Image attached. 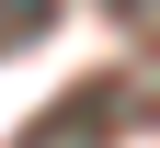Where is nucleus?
<instances>
[{"label":"nucleus","mask_w":160,"mask_h":148,"mask_svg":"<svg viewBox=\"0 0 160 148\" xmlns=\"http://www.w3.org/2000/svg\"><path fill=\"white\" fill-rule=\"evenodd\" d=\"M46 23H57V0H0V57L23 46V34H46Z\"/></svg>","instance_id":"nucleus-1"},{"label":"nucleus","mask_w":160,"mask_h":148,"mask_svg":"<svg viewBox=\"0 0 160 148\" xmlns=\"http://www.w3.org/2000/svg\"><path fill=\"white\" fill-rule=\"evenodd\" d=\"M114 12H126V23H160V0H114Z\"/></svg>","instance_id":"nucleus-2"}]
</instances>
